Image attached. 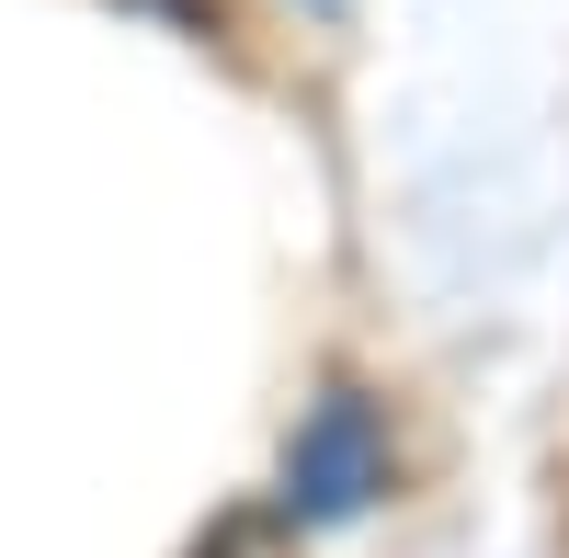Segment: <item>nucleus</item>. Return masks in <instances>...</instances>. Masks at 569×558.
I'll return each instance as SVG.
<instances>
[{"mask_svg": "<svg viewBox=\"0 0 569 558\" xmlns=\"http://www.w3.org/2000/svg\"><path fill=\"white\" fill-rule=\"evenodd\" d=\"M297 490H308V514H353V501L376 490V434H365V399H330L308 445H297Z\"/></svg>", "mask_w": 569, "mask_h": 558, "instance_id": "1", "label": "nucleus"}]
</instances>
